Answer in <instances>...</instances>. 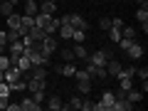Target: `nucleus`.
<instances>
[{"mask_svg": "<svg viewBox=\"0 0 148 111\" xmlns=\"http://www.w3.org/2000/svg\"><path fill=\"white\" fill-rule=\"evenodd\" d=\"M116 101V96H114V91L104 89V94H101L99 101H94V111H111V104Z\"/></svg>", "mask_w": 148, "mask_h": 111, "instance_id": "f257e3e1", "label": "nucleus"}, {"mask_svg": "<svg viewBox=\"0 0 148 111\" xmlns=\"http://www.w3.org/2000/svg\"><path fill=\"white\" fill-rule=\"evenodd\" d=\"M109 59H111V52H109V49H96V52H91L89 57H86V62L96 64V67H104Z\"/></svg>", "mask_w": 148, "mask_h": 111, "instance_id": "f03ea898", "label": "nucleus"}, {"mask_svg": "<svg viewBox=\"0 0 148 111\" xmlns=\"http://www.w3.org/2000/svg\"><path fill=\"white\" fill-rule=\"evenodd\" d=\"M57 49H59L57 37H54V35H45V37H42V47H40V52H45V54H54Z\"/></svg>", "mask_w": 148, "mask_h": 111, "instance_id": "7ed1b4c3", "label": "nucleus"}, {"mask_svg": "<svg viewBox=\"0 0 148 111\" xmlns=\"http://www.w3.org/2000/svg\"><path fill=\"white\" fill-rule=\"evenodd\" d=\"M143 52H146V49H143V45L138 42V40H136V42H131V45L126 47L128 59H133V62H136V59H141V57H143Z\"/></svg>", "mask_w": 148, "mask_h": 111, "instance_id": "20e7f679", "label": "nucleus"}, {"mask_svg": "<svg viewBox=\"0 0 148 111\" xmlns=\"http://www.w3.org/2000/svg\"><path fill=\"white\" fill-rule=\"evenodd\" d=\"M121 67H123V64L119 62V59H114V57H111L109 62L104 64V69H106V77H119V72H121Z\"/></svg>", "mask_w": 148, "mask_h": 111, "instance_id": "39448f33", "label": "nucleus"}, {"mask_svg": "<svg viewBox=\"0 0 148 111\" xmlns=\"http://www.w3.org/2000/svg\"><path fill=\"white\" fill-rule=\"evenodd\" d=\"M12 64H15L20 72H30V67H32V62H30V57H27V52H22L20 57H15V59H12Z\"/></svg>", "mask_w": 148, "mask_h": 111, "instance_id": "423d86ee", "label": "nucleus"}, {"mask_svg": "<svg viewBox=\"0 0 148 111\" xmlns=\"http://www.w3.org/2000/svg\"><path fill=\"white\" fill-rule=\"evenodd\" d=\"M20 22H22V15H17L15 10L5 17V27H8V30H20Z\"/></svg>", "mask_w": 148, "mask_h": 111, "instance_id": "0eeeda50", "label": "nucleus"}, {"mask_svg": "<svg viewBox=\"0 0 148 111\" xmlns=\"http://www.w3.org/2000/svg\"><path fill=\"white\" fill-rule=\"evenodd\" d=\"M42 106L37 104L32 96H22V101H20V111H40Z\"/></svg>", "mask_w": 148, "mask_h": 111, "instance_id": "6e6552de", "label": "nucleus"}, {"mask_svg": "<svg viewBox=\"0 0 148 111\" xmlns=\"http://www.w3.org/2000/svg\"><path fill=\"white\" fill-rule=\"evenodd\" d=\"M45 86H47V79H35V77H27V89L32 91H42Z\"/></svg>", "mask_w": 148, "mask_h": 111, "instance_id": "1a4fd4ad", "label": "nucleus"}, {"mask_svg": "<svg viewBox=\"0 0 148 111\" xmlns=\"http://www.w3.org/2000/svg\"><path fill=\"white\" fill-rule=\"evenodd\" d=\"M8 52H10V62L15 57H20L22 52H25V45H22V40H17V42H10L8 45Z\"/></svg>", "mask_w": 148, "mask_h": 111, "instance_id": "9d476101", "label": "nucleus"}, {"mask_svg": "<svg viewBox=\"0 0 148 111\" xmlns=\"http://www.w3.org/2000/svg\"><path fill=\"white\" fill-rule=\"evenodd\" d=\"M69 25H72L74 30H86V20L79 12H72V15H69Z\"/></svg>", "mask_w": 148, "mask_h": 111, "instance_id": "9b49d317", "label": "nucleus"}, {"mask_svg": "<svg viewBox=\"0 0 148 111\" xmlns=\"http://www.w3.org/2000/svg\"><path fill=\"white\" fill-rule=\"evenodd\" d=\"M20 77H22V72H20L17 67H15V64H10V67L5 69V82H8V84H12V82H17Z\"/></svg>", "mask_w": 148, "mask_h": 111, "instance_id": "f8f14e48", "label": "nucleus"}, {"mask_svg": "<svg viewBox=\"0 0 148 111\" xmlns=\"http://www.w3.org/2000/svg\"><path fill=\"white\" fill-rule=\"evenodd\" d=\"M131 109H133V104L126 99V96H123V99H116L114 104H111V111H131Z\"/></svg>", "mask_w": 148, "mask_h": 111, "instance_id": "ddd939ff", "label": "nucleus"}, {"mask_svg": "<svg viewBox=\"0 0 148 111\" xmlns=\"http://www.w3.org/2000/svg\"><path fill=\"white\" fill-rule=\"evenodd\" d=\"M37 3H40V12H45V15L57 12V3H52V0H37Z\"/></svg>", "mask_w": 148, "mask_h": 111, "instance_id": "4468645a", "label": "nucleus"}, {"mask_svg": "<svg viewBox=\"0 0 148 111\" xmlns=\"http://www.w3.org/2000/svg\"><path fill=\"white\" fill-rule=\"evenodd\" d=\"M54 72L62 74V77H74L77 67H74V62H64V67H54Z\"/></svg>", "mask_w": 148, "mask_h": 111, "instance_id": "2eb2a0df", "label": "nucleus"}, {"mask_svg": "<svg viewBox=\"0 0 148 111\" xmlns=\"http://www.w3.org/2000/svg\"><path fill=\"white\" fill-rule=\"evenodd\" d=\"M45 104H47V109H49V111H62V109H64V101L59 99V96H49Z\"/></svg>", "mask_w": 148, "mask_h": 111, "instance_id": "dca6fc26", "label": "nucleus"}, {"mask_svg": "<svg viewBox=\"0 0 148 111\" xmlns=\"http://www.w3.org/2000/svg\"><path fill=\"white\" fill-rule=\"evenodd\" d=\"M72 52H74V57H77V59H84V62H86V57H89V49H86L82 42H77V45H74V47H72Z\"/></svg>", "mask_w": 148, "mask_h": 111, "instance_id": "f3484780", "label": "nucleus"}, {"mask_svg": "<svg viewBox=\"0 0 148 111\" xmlns=\"http://www.w3.org/2000/svg\"><path fill=\"white\" fill-rule=\"evenodd\" d=\"M121 30H123V27H114V25L106 30V35H109V40H111L114 45H119V40H121Z\"/></svg>", "mask_w": 148, "mask_h": 111, "instance_id": "a211bd4d", "label": "nucleus"}, {"mask_svg": "<svg viewBox=\"0 0 148 111\" xmlns=\"http://www.w3.org/2000/svg\"><path fill=\"white\" fill-rule=\"evenodd\" d=\"M27 35H30L32 40H35V42H42V37H45V30H42V27H37V25H32L30 30H27Z\"/></svg>", "mask_w": 148, "mask_h": 111, "instance_id": "6ab92c4d", "label": "nucleus"}, {"mask_svg": "<svg viewBox=\"0 0 148 111\" xmlns=\"http://www.w3.org/2000/svg\"><path fill=\"white\" fill-rule=\"evenodd\" d=\"M40 12V3L37 0H25V15H37Z\"/></svg>", "mask_w": 148, "mask_h": 111, "instance_id": "aec40b11", "label": "nucleus"}, {"mask_svg": "<svg viewBox=\"0 0 148 111\" xmlns=\"http://www.w3.org/2000/svg\"><path fill=\"white\" fill-rule=\"evenodd\" d=\"M67 109L79 111V109H82V94H74L72 99H69V104H64V111H67Z\"/></svg>", "mask_w": 148, "mask_h": 111, "instance_id": "412c9836", "label": "nucleus"}, {"mask_svg": "<svg viewBox=\"0 0 148 111\" xmlns=\"http://www.w3.org/2000/svg\"><path fill=\"white\" fill-rule=\"evenodd\" d=\"M49 20H52V15H45V12H37V15H35V25L42 27V30L49 25Z\"/></svg>", "mask_w": 148, "mask_h": 111, "instance_id": "4be33fe9", "label": "nucleus"}, {"mask_svg": "<svg viewBox=\"0 0 148 111\" xmlns=\"http://www.w3.org/2000/svg\"><path fill=\"white\" fill-rule=\"evenodd\" d=\"M126 99L131 101V104H138V101L143 99V91H138V89H128V91H126Z\"/></svg>", "mask_w": 148, "mask_h": 111, "instance_id": "5701e85b", "label": "nucleus"}, {"mask_svg": "<svg viewBox=\"0 0 148 111\" xmlns=\"http://www.w3.org/2000/svg\"><path fill=\"white\" fill-rule=\"evenodd\" d=\"M116 79H119V89H123V91L133 89V79H128V77H116Z\"/></svg>", "mask_w": 148, "mask_h": 111, "instance_id": "b1692460", "label": "nucleus"}, {"mask_svg": "<svg viewBox=\"0 0 148 111\" xmlns=\"http://www.w3.org/2000/svg\"><path fill=\"white\" fill-rule=\"evenodd\" d=\"M57 27H59V17H54V15H52L49 25L45 27V35H54V32H57Z\"/></svg>", "mask_w": 148, "mask_h": 111, "instance_id": "393cba45", "label": "nucleus"}, {"mask_svg": "<svg viewBox=\"0 0 148 111\" xmlns=\"http://www.w3.org/2000/svg\"><path fill=\"white\" fill-rule=\"evenodd\" d=\"M136 20L141 25H148V8H138L136 10Z\"/></svg>", "mask_w": 148, "mask_h": 111, "instance_id": "a878e982", "label": "nucleus"}, {"mask_svg": "<svg viewBox=\"0 0 148 111\" xmlns=\"http://www.w3.org/2000/svg\"><path fill=\"white\" fill-rule=\"evenodd\" d=\"M10 89L12 91H25L27 89V79H25V77H20L17 82H12V84H10Z\"/></svg>", "mask_w": 148, "mask_h": 111, "instance_id": "bb28decb", "label": "nucleus"}, {"mask_svg": "<svg viewBox=\"0 0 148 111\" xmlns=\"http://www.w3.org/2000/svg\"><path fill=\"white\" fill-rule=\"evenodd\" d=\"M119 77H128V79H133V77H136V67H133V64H128V67H121Z\"/></svg>", "mask_w": 148, "mask_h": 111, "instance_id": "cd10ccee", "label": "nucleus"}, {"mask_svg": "<svg viewBox=\"0 0 148 111\" xmlns=\"http://www.w3.org/2000/svg\"><path fill=\"white\" fill-rule=\"evenodd\" d=\"M74 79L77 82H94L89 74H86V69H77V72H74Z\"/></svg>", "mask_w": 148, "mask_h": 111, "instance_id": "c85d7f7f", "label": "nucleus"}, {"mask_svg": "<svg viewBox=\"0 0 148 111\" xmlns=\"http://www.w3.org/2000/svg\"><path fill=\"white\" fill-rule=\"evenodd\" d=\"M77 91H79V94H89L91 91V82H77Z\"/></svg>", "mask_w": 148, "mask_h": 111, "instance_id": "c756f323", "label": "nucleus"}, {"mask_svg": "<svg viewBox=\"0 0 148 111\" xmlns=\"http://www.w3.org/2000/svg\"><path fill=\"white\" fill-rule=\"evenodd\" d=\"M121 37H126V40H136V37H138V32L133 30V27H126V25H123V30H121Z\"/></svg>", "mask_w": 148, "mask_h": 111, "instance_id": "7c9ffc66", "label": "nucleus"}, {"mask_svg": "<svg viewBox=\"0 0 148 111\" xmlns=\"http://www.w3.org/2000/svg\"><path fill=\"white\" fill-rule=\"evenodd\" d=\"M59 54H62V62H74V59H77V57H74V52H72L69 47L59 49Z\"/></svg>", "mask_w": 148, "mask_h": 111, "instance_id": "2f4dec72", "label": "nucleus"}, {"mask_svg": "<svg viewBox=\"0 0 148 111\" xmlns=\"http://www.w3.org/2000/svg\"><path fill=\"white\" fill-rule=\"evenodd\" d=\"M15 10V5H10V3H8V0H3V3H0V15H10V12Z\"/></svg>", "mask_w": 148, "mask_h": 111, "instance_id": "473e14b6", "label": "nucleus"}, {"mask_svg": "<svg viewBox=\"0 0 148 111\" xmlns=\"http://www.w3.org/2000/svg\"><path fill=\"white\" fill-rule=\"evenodd\" d=\"M5 35H8V42H17V40H20V30H8L5 27Z\"/></svg>", "mask_w": 148, "mask_h": 111, "instance_id": "72a5a7b5", "label": "nucleus"}, {"mask_svg": "<svg viewBox=\"0 0 148 111\" xmlns=\"http://www.w3.org/2000/svg\"><path fill=\"white\" fill-rule=\"evenodd\" d=\"M10 64H12V62H10V54H0V69H3V72H5Z\"/></svg>", "mask_w": 148, "mask_h": 111, "instance_id": "f704fd0d", "label": "nucleus"}, {"mask_svg": "<svg viewBox=\"0 0 148 111\" xmlns=\"http://www.w3.org/2000/svg\"><path fill=\"white\" fill-rule=\"evenodd\" d=\"M84 35H86V30H74L72 32V40H74V42H84Z\"/></svg>", "mask_w": 148, "mask_h": 111, "instance_id": "c9c22d12", "label": "nucleus"}, {"mask_svg": "<svg viewBox=\"0 0 148 111\" xmlns=\"http://www.w3.org/2000/svg\"><path fill=\"white\" fill-rule=\"evenodd\" d=\"M136 77H138V79H148V67H136Z\"/></svg>", "mask_w": 148, "mask_h": 111, "instance_id": "e433bc0d", "label": "nucleus"}, {"mask_svg": "<svg viewBox=\"0 0 148 111\" xmlns=\"http://www.w3.org/2000/svg\"><path fill=\"white\" fill-rule=\"evenodd\" d=\"M32 99L42 106V104H45V89H42V91H32Z\"/></svg>", "mask_w": 148, "mask_h": 111, "instance_id": "4c0bfd02", "label": "nucleus"}, {"mask_svg": "<svg viewBox=\"0 0 148 111\" xmlns=\"http://www.w3.org/2000/svg\"><path fill=\"white\" fill-rule=\"evenodd\" d=\"M99 27H101V32H106V30L111 27V17H101V20H99Z\"/></svg>", "mask_w": 148, "mask_h": 111, "instance_id": "58836bf2", "label": "nucleus"}, {"mask_svg": "<svg viewBox=\"0 0 148 111\" xmlns=\"http://www.w3.org/2000/svg\"><path fill=\"white\" fill-rule=\"evenodd\" d=\"M91 109H94V101L91 99H82V109L79 111H91Z\"/></svg>", "mask_w": 148, "mask_h": 111, "instance_id": "ea45409f", "label": "nucleus"}, {"mask_svg": "<svg viewBox=\"0 0 148 111\" xmlns=\"http://www.w3.org/2000/svg\"><path fill=\"white\" fill-rule=\"evenodd\" d=\"M8 35H5V30H0V47H8Z\"/></svg>", "mask_w": 148, "mask_h": 111, "instance_id": "a19ab883", "label": "nucleus"}, {"mask_svg": "<svg viewBox=\"0 0 148 111\" xmlns=\"http://www.w3.org/2000/svg\"><path fill=\"white\" fill-rule=\"evenodd\" d=\"M111 25H114V27H123V20H121V17H111Z\"/></svg>", "mask_w": 148, "mask_h": 111, "instance_id": "79ce46f5", "label": "nucleus"}, {"mask_svg": "<svg viewBox=\"0 0 148 111\" xmlns=\"http://www.w3.org/2000/svg\"><path fill=\"white\" fill-rule=\"evenodd\" d=\"M5 111H20V104H10V101H8V106H5Z\"/></svg>", "mask_w": 148, "mask_h": 111, "instance_id": "37998d69", "label": "nucleus"}, {"mask_svg": "<svg viewBox=\"0 0 148 111\" xmlns=\"http://www.w3.org/2000/svg\"><path fill=\"white\" fill-rule=\"evenodd\" d=\"M136 3H138L141 8H148V0H136Z\"/></svg>", "mask_w": 148, "mask_h": 111, "instance_id": "c03bdc74", "label": "nucleus"}, {"mask_svg": "<svg viewBox=\"0 0 148 111\" xmlns=\"http://www.w3.org/2000/svg\"><path fill=\"white\" fill-rule=\"evenodd\" d=\"M8 3H10V5H20L22 0H8Z\"/></svg>", "mask_w": 148, "mask_h": 111, "instance_id": "a18cd8bd", "label": "nucleus"}, {"mask_svg": "<svg viewBox=\"0 0 148 111\" xmlns=\"http://www.w3.org/2000/svg\"><path fill=\"white\" fill-rule=\"evenodd\" d=\"M5 49H8V47H0V54H5Z\"/></svg>", "mask_w": 148, "mask_h": 111, "instance_id": "49530a36", "label": "nucleus"}, {"mask_svg": "<svg viewBox=\"0 0 148 111\" xmlns=\"http://www.w3.org/2000/svg\"><path fill=\"white\" fill-rule=\"evenodd\" d=\"M52 3H59V0H52Z\"/></svg>", "mask_w": 148, "mask_h": 111, "instance_id": "de8ad7c7", "label": "nucleus"}, {"mask_svg": "<svg viewBox=\"0 0 148 111\" xmlns=\"http://www.w3.org/2000/svg\"><path fill=\"white\" fill-rule=\"evenodd\" d=\"M0 30H3V25H0Z\"/></svg>", "mask_w": 148, "mask_h": 111, "instance_id": "09e8293b", "label": "nucleus"}, {"mask_svg": "<svg viewBox=\"0 0 148 111\" xmlns=\"http://www.w3.org/2000/svg\"><path fill=\"white\" fill-rule=\"evenodd\" d=\"M0 3H3V0H0Z\"/></svg>", "mask_w": 148, "mask_h": 111, "instance_id": "8fccbe9b", "label": "nucleus"}]
</instances>
